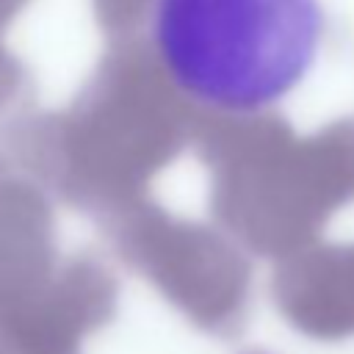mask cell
I'll return each instance as SVG.
<instances>
[{
	"instance_id": "cell-1",
	"label": "cell",
	"mask_w": 354,
	"mask_h": 354,
	"mask_svg": "<svg viewBox=\"0 0 354 354\" xmlns=\"http://www.w3.org/2000/svg\"><path fill=\"white\" fill-rule=\"evenodd\" d=\"M321 0H155L152 39L169 77L196 102L254 113L315 66Z\"/></svg>"
}]
</instances>
